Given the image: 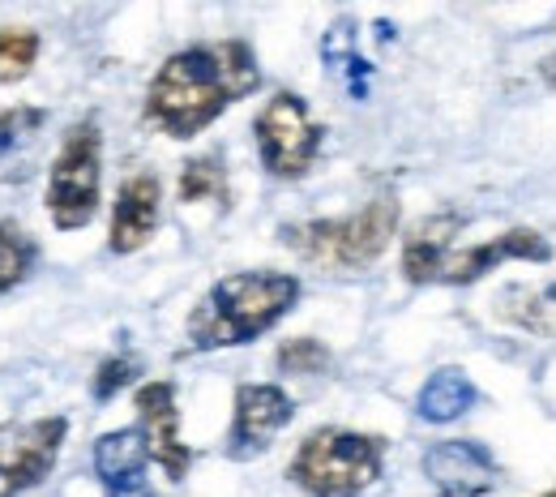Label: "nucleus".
Returning a JSON list of instances; mask_svg holds the SVG:
<instances>
[{
  "mask_svg": "<svg viewBox=\"0 0 556 497\" xmlns=\"http://www.w3.org/2000/svg\"><path fill=\"white\" fill-rule=\"evenodd\" d=\"M257 82H262V70L244 39L176 52L163 61V70L154 73L146 90V121L176 142L198 138L236 99L253 95Z\"/></svg>",
  "mask_w": 556,
  "mask_h": 497,
  "instance_id": "nucleus-1",
  "label": "nucleus"
},
{
  "mask_svg": "<svg viewBox=\"0 0 556 497\" xmlns=\"http://www.w3.org/2000/svg\"><path fill=\"white\" fill-rule=\"evenodd\" d=\"M300 300V279L278 271H240L210 287L189 313V344L198 352L240 348L266 335Z\"/></svg>",
  "mask_w": 556,
  "mask_h": 497,
  "instance_id": "nucleus-2",
  "label": "nucleus"
},
{
  "mask_svg": "<svg viewBox=\"0 0 556 497\" xmlns=\"http://www.w3.org/2000/svg\"><path fill=\"white\" fill-rule=\"evenodd\" d=\"M394 227H399V202L372 198L364 211L348 214V219H308V223L282 227V245L321 271L348 275V271L372 266L390 249Z\"/></svg>",
  "mask_w": 556,
  "mask_h": 497,
  "instance_id": "nucleus-3",
  "label": "nucleus"
},
{
  "mask_svg": "<svg viewBox=\"0 0 556 497\" xmlns=\"http://www.w3.org/2000/svg\"><path fill=\"white\" fill-rule=\"evenodd\" d=\"M381 476V437L317 428L291 459V481L308 497H359Z\"/></svg>",
  "mask_w": 556,
  "mask_h": 497,
  "instance_id": "nucleus-4",
  "label": "nucleus"
},
{
  "mask_svg": "<svg viewBox=\"0 0 556 497\" xmlns=\"http://www.w3.org/2000/svg\"><path fill=\"white\" fill-rule=\"evenodd\" d=\"M103 185V138L94 121H77L48 172V214L61 232L86 227L99 211Z\"/></svg>",
  "mask_w": 556,
  "mask_h": 497,
  "instance_id": "nucleus-5",
  "label": "nucleus"
},
{
  "mask_svg": "<svg viewBox=\"0 0 556 497\" xmlns=\"http://www.w3.org/2000/svg\"><path fill=\"white\" fill-rule=\"evenodd\" d=\"M257 150L266 172L278 181H300L321 154V125L313 121L308 103L300 95L278 90L275 99L257 112Z\"/></svg>",
  "mask_w": 556,
  "mask_h": 497,
  "instance_id": "nucleus-6",
  "label": "nucleus"
},
{
  "mask_svg": "<svg viewBox=\"0 0 556 497\" xmlns=\"http://www.w3.org/2000/svg\"><path fill=\"white\" fill-rule=\"evenodd\" d=\"M70 421L65 417H43L30 425L4 428L0 433V497H17L48 481L56 468V455L65 446Z\"/></svg>",
  "mask_w": 556,
  "mask_h": 497,
  "instance_id": "nucleus-7",
  "label": "nucleus"
},
{
  "mask_svg": "<svg viewBox=\"0 0 556 497\" xmlns=\"http://www.w3.org/2000/svg\"><path fill=\"white\" fill-rule=\"evenodd\" d=\"M295 403L291 395L275 382H257V386H240L236 390V417L227 433V455L231 459H253L275 442L282 428L291 425Z\"/></svg>",
  "mask_w": 556,
  "mask_h": 497,
  "instance_id": "nucleus-8",
  "label": "nucleus"
},
{
  "mask_svg": "<svg viewBox=\"0 0 556 497\" xmlns=\"http://www.w3.org/2000/svg\"><path fill=\"white\" fill-rule=\"evenodd\" d=\"M138 428L146 437L150 459L167 472V481H185L193 450L180 437V412H176V386L172 382H146L138 390Z\"/></svg>",
  "mask_w": 556,
  "mask_h": 497,
  "instance_id": "nucleus-9",
  "label": "nucleus"
},
{
  "mask_svg": "<svg viewBox=\"0 0 556 497\" xmlns=\"http://www.w3.org/2000/svg\"><path fill=\"white\" fill-rule=\"evenodd\" d=\"M424 476L445 497H484L496 485V459L480 442H437L424 455Z\"/></svg>",
  "mask_w": 556,
  "mask_h": 497,
  "instance_id": "nucleus-10",
  "label": "nucleus"
},
{
  "mask_svg": "<svg viewBox=\"0 0 556 497\" xmlns=\"http://www.w3.org/2000/svg\"><path fill=\"white\" fill-rule=\"evenodd\" d=\"M159 207H163V185L154 172H134L112 207V227H108V245L112 253H138L141 245L154 236L159 227Z\"/></svg>",
  "mask_w": 556,
  "mask_h": 497,
  "instance_id": "nucleus-11",
  "label": "nucleus"
},
{
  "mask_svg": "<svg viewBox=\"0 0 556 497\" xmlns=\"http://www.w3.org/2000/svg\"><path fill=\"white\" fill-rule=\"evenodd\" d=\"M146 437L141 428H116L94 442V476L108 497H159L146 485Z\"/></svg>",
  "mask_w": 556,
  "mask_h": 497,
  "instance_id": "nucleus-12",
  "label": "nucleus"
},
{
  "mask_svg": "<svg viewBox=\"0 0 556 497\" xmlns=\"http://www.w3.org/2000/svg\"><path fill=\"white\" fill-rule=\"evenodd\" d=\"M553 258V245L540 236V232H505L496 240H484L467 253H450L445 258V271H441V284H476L480 275H488L492 266L501 262H548Z\"/></svg>",
  "mask_w": 556,
  "mask_h": 497,
  "instance_id": "nucleus-13",
  "label": "nucleus"
},
{
  "mask_svg": "<svg viewBox=\"0 0 556 497\" xmlns=\"http://www.w3.org/2000/svg\"><path fill=\"white\" fill-rule=\"evenodd\" d=\"M463 219L458 214H432L416 223L403 240V275L412 284H441L445 258L454 253V236H458Z\"/></svg>",
  "mask_w": 556,
  "mask_h": 497,
  "instance_id": "nucleus-14",
  "label": "nucleus"
},
{
  "mask_svg": "<svg viewBox=\"0 0 556 497\" xmlns=\"http://www.w3.org/2000/svg\"><path fill=\"white\" fill-rule=\"evenodd\" d=\"M476 403V386L463 369H437L416 399V412L428 425H450Z\"/></svg>",
  "mask_w": 556,
  "mask_h": 497,
  "instance_id": "nucleus-15",
  "label": "nucleus"
},
{
  "mask_svg": "<svg viewBox=\"0 0 556 497\" xmlns=\"http://www.w3.org/2000/svg\"><path fill=\"white\" fill-rule=\"evenodd\" d=\"M496 313H501L505 322L531 331V335L556 339V284L540 287V291L514 287V291H505V296L496 300Z\"/></svg>",
  "mask_w": 556,
  "mask_h": 497,
  "instance_id": "nucleus-16",
  "label": "nucleus"
},
{
  "mask_svg": "<svg viewBox=\"0 0 556 497\" xmlns=\"http://www.w3.org/2000/svg\"><path fill=\"white\" fill-rule=\"evenodd\" d=\"M35 258H39L35 236H30L22 223L4 219V223H0V296H9L13 287L30 275Z\"/></svg>",
  "mask_w": 556,
  "mask_h": 497,
  "instance_id": "nucleus-17",
  "label": "nucleus"
},
{
  "mask_svg": "<svg viewBox=\"0 0 556 497\" xmlns=\"http://www.w3.org/2000/svg\"><path fill=\"white\" fill-rule=\"evenodd\" d=\"M39 61V35L30 26H0V86L22 82Z\"/></svg>",
  "mask_w": 556,
  "mask_h": 497,
  "instance_id": "nucleus-18",
  "label": "nucleus"
},
{
  "mask_svg": "<svg viewBox=\"0 0 556 497\" xmlns=\"http://www.w3.org/2000/svg\"><path fill=\"white\" fill-rule=\"evenodd\" d=\"M223 202L227 198V172H223V159L218 154H202L193 163H185L180 172V202Z\"/></svg>",
  "mask_w": 556,
  "mask_h": 497,
  "instance_id": "nucleus-19",
  "label": "nucleus"
},
{
  "mask_svg": "<svg viewBox=\"0 0 556 497\" xmlns=\"http://www.w3.org/2000/svg\"><path fill=\"white\" fill-rule=\"evenodd\" d=\"M330 364V352L317 344V339H291L278 348V369L282 373H295V377H313Z\"/></svg>",
  "mask_w": 556,
  "mask_h": 497,
  "instance_id": "nucleus-20",
  "label": "nucleus"
},
{
  "mask_svg": "<svg viewBox=\"0 0 556 497\" xmlns=\"http://www.w3.org/2000/svg\"><path fill=\"white\" fill-rule=\"evenodd\" d=\"M39 125H43L39 108H9V112H0V154H9L13 146L26 142Z\"/></svg>",
  "mask_w": 556,
  "mask_h": 497,
  "instance_id": "nucleus-21",
  "label": "nucleus"
},
{
  "mask_svg": "<svg viewBox=\"0 0 556 497\" xmlns=\"http://www.w3.org/2000/svg\"><path fill=\"white\" fill-rule=\"evenodd\" d=\"M134 377H138V364H134L129 356H112V360H103V364H99V373H94V399H99V403H108V399H112V395H121Z\"/></svg>",
  "mask_w": 556,
  "mask_h": 497,
  "instance_id": "nucleus-22",
  "label": "nucleus"
},
{
  "mask_svg": "<svg viewBox=\"0 0 556 497\" xmlns=\"http://www.w3.org/2000/svg\"><path fill=\"white\" fill-rule=\"evenodd\" d=\"M544 77H548V82L556 86V57H553V61H544Z\"/></svg>",
  "mask_w": 556,
  "mask_h": 497,
  "instance_id": "nucleus-23",
  "label": "nucleus"
},
{
  "mask_svg": "<svg viewBox=\"0 0 556 497\" xmlns=\"http://www.w3.org/2000/svg\"><path fill=\"white\" fill-rule=\"evenodd\" d=\"M544 497H556V494H544Z\"/></svg>",
  "mask_w": 556,
  "mask_h": 497,
  "instance_id": "nucleus-24",
  "label": "nucleus"
}]
</instances>
